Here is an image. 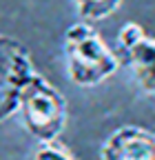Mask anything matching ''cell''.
<instances>
[{"label": "cell", "mask_w": 155, "mask_h": 160, "mask_svg": "<svg viewBox=\"0 0 155 160\" xmlns=\"http://www.w3.org/2000/svg\"><path fill=\"white\" fill-rule=\"evenodd\" d=\"M67 76L78 87H95L120 69V56L87 22L67 27L62 38Z\"/></svg>", "instance_id": "6da1fadb"}, {"label": "cell", "mask_w": 155, "mask_h": 160, "mask_svg": "<svg viewBox=\"0 0 155 160\" xmlns=\"http://www.w3.org/2000/svg\"><path fill=\"white\" fill-rule=\"evenodd\" d=\"M18 116L22 120L25 131L38 140V145H49L55 142L64 131L69 105L60 89L35 71L20 89Z\"/></svg>", "instance_id": "7a4b0ae2"}, {"label": "cell", "mask_w": 155, "mask_h": 160, "mask_svg": "<svg viewBox=\"0 0 155 160\" xmlns=\"http://www.w3.org/2000/svg\"><path fill=\"white\" fill-rule=\"evenodd\" d=\"M35 73L29 49L11 36L0 33V122L18 113V96Z\"/></svg>", "instance_id": "3957f363"}, {"label": "cell", "mask_w": 155, "mask_h": 160, "mask_svg": "<svg viewBox=\"0 0 155 160\" xmlns=\"http://www.w3.org/2000/svg\"><path fill=\"white\" fill-rule=\"evenodd\" d=\"M118 49L135 85L155 98V38L138 22H124L118 31Z\"/></svg>", "instance_id": "277c9868"}, {"label": "cell", "mask_w": 155, "mask_h": 160, "mask_svg": "<svg viewBox=\"0 0 155 160\" xmlns=\"http://www.w3.org/2000/svg\"><path fill=\"white\" fill-rule=\"evenodd\" d=\"M100 160H155V133L135 125L115 129L102 145Z\"/></svg>", "instance_id": "5b68a950"}, {"label": "cell", "mask_w": 155, "mask_h": 160, "mask_svg": "<svg viewBox=\"0 0 155 160\" xmlns=\"http://www.w3.org/2000/svg\"><path fill=\"white\" fill-rule=\"evenodd\" d=\"M118 9H122L120 0H80L73 5V11L78 18H82L80 22H98V20L111 18Z\"/></svg>", "instance_id": "8992f818"}, {"label": "cell", "mask_w": 155, "mask_h": 160, "mask_svg": "<svg viewBox=\"0 0 155 160\" xmlns=\"http://www.w3.org/2000/svg\"><path fill=\"white\" fill-rule=\"evenodd\" d=\"M31 160H75V158L58 142H49V145H38L31 153Z\"/></svg>", "instance_id": "52a82bcc"}]
</instances>
